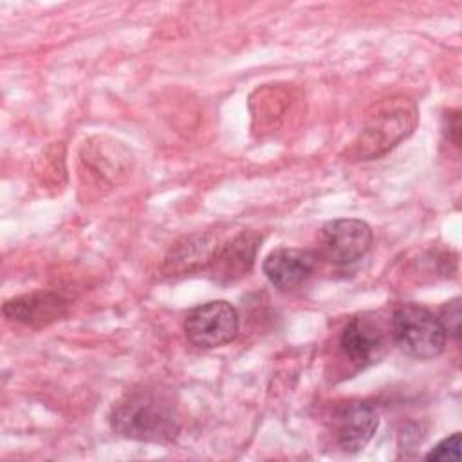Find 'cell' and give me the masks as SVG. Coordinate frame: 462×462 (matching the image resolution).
<instances>
[{
  "mask_svg": "<svg viewBox=\"0 0 462 462\" xmlns=\"http://www.w3.org/2000/svg\"><path fill=\"white\" fill-rule=\"evenodd\" d=\"M110 426L130 440L170 444L180 433V415L166 390L139 384L117 399L110 411Z\"/></svg>",
  "mask_w": 462,
  "mask_h": 462,
  "instance_id": "cell-1",
  "label": "cell"
},
{
  "mask_svg": "<svg viewBox=\"0 0 462 462\" xmlns=\"http://www.w3.org/2000/svg\"><path fill=\"white\" fill-rule=\"evenodd\" d=\"M419 123V108L406 96H392L377 101L365 117L363 128L350 143L346 157L370 161L388 153L410 137Z\"/></svg>",
  "mask_w": 462,
  "mask_h": 462,
  "instance_id": "cell-2",
  "label": "cell"
},
{
  "mask_svg": "<svg viewBox=\"0 0 462 462\" xmlns=\"http://www.w3.org/2000/svg\"><path fill=\"white\" fill-rule=\"evenodd\" d=\"M390 334L401 352L413 359L440 356L448 339L439 318L419 303H402L393 310Z\"/></svg>",
  "mask_w": 462,
  "mask_h": 462,
  "instance_id": "cell-3",
  "label": "cell"
},
{
  "mask_svg": "<svg viewBox=\"0 0 462 462\" xmlns=\"http://www.w3.org/2000/svg\"><path fill=\"white\" fill-rule=\"evenodd\" d=\"M184 334L197 348H218L231 343L238 334V312L226 300L200 303L188 310Z\"/></svg>",
  "mask_w": 462,
  "mask_h": 462,
  "instance_id": "cell-4",
  "label": "cell"
},
{
  "mask_svg": "<svg viewBox=\"0 0 462 462\" xmlns=\"http://www.w3.org/2000/svg\"><path fill=\"white\" fill-rule=\"evenodd\" d=\"M372 238V227L366 222L359 218H336L321 227V254L332 265H350L370 251Z\"/></svg>",
  "mask_w": 462,
  "mask_h": 462,
  "instance_id": "cell-5",
  "label": "cell"
},
{
  "mask_svg": "<svg viewBox=\"0 0 462 462\" xmlns=\"http://www.w3.org/2000/svg\"><path fill=\"white\" fill-rule=\"evenodd\" d=\"M388 346V330L383 321L372 314L363 312L352 316L341 336L339 348L346 356V359L357 366H366L377 363Z\"/></svg>",
  "mask_w": 462,
  "mask_h": 462,
  "instance_id": "cell-6",
  "label": "cell"
},
{
  "mask_svg": "<svg viewBox=\"0 0 462 462\" xmlns=\"http://www.w3.org/2000/svg\"><path fill=\"white\" fill-rule=\"evenodd\" d=\"M79 159L92 179L106 186L123 182L134 166L132 152L119 141L106 135H94L85 141Z\"/></svg>",
  "mask_w": 462,
  "mask_h": 462,
  "instance_id": "cell-7",
  "label": "cell"
},
{
  "mask_svg": "<svg viewBox=\"0 0 462 462\" xmlns=\"http://www.w3.org/2000/svg\"><path fill=\"white\" fill-rule=\"evenodd\" d=\"M332 435L345 453L361 451L375 435L379 426L377 410L366 401H346L332 413Z\"/></svg>",
  "mask_w": 462,
  "mask_h": 462,
  "instance_id": "cell-8",
  "label": "cell"
},
{
  "mask_svg": "<svg viewBox=\"0 0 462 462\" xmlns=\"http://www.w3.org/2000/svg\"><path fill=\"white\" fill-rule=\"evenodd\" d=\"M262 235L253 229H244L229 240H222L211 263L208 265L209 278L217 283H233L249 274L253 269Z\"/></svg>",
  "mask_w": 462,
  "mask_h": 462,
  "instance_id": "cell-9",
  "label": "cell"
},
{
  "mask_svg": "<svg viewBox=\"0 0 462 462\" xmlns=\"http://www.w3.org/2000/svg\"><path fill=\"white\" fill-rule=\"evenodd\" d=\"M69 310V300L54 291H32L14 296L4 303V316L9 321L42 328L61 319Z\"/></svg>",
  "mask_w": 462,
  "mask_h": 462,
  "instance_id": "cell-10",
  "label": "cell"
},
{
  "mask_svg": "<svg viewBox=\"0 0 462 462\" xmlns=\"http://www.w3.org/2000/svg\"><path fill=\"white\" fill-rule=\"evenodd\" d=\"M218 235L208 233H193L171 245L162 262V273L166 276H182L200 269H208L211 263L218 245Z\"/></svg>",
  "mask_w": 462,
  "mask_h": 462,
  "instance_id": "cell-11",
  "label": "cell"
},
{
  "mask_svg": "<svg viewBox=\"0 0 462 462\" xmlns=\"http://www.w3.org/2000/svg\"><path fill=\"white\" fill-rule=\"evenodd\" d=\"M316 254L300 247H278L271 251L262 263L267 280L280 291L300 287L314 271Z\"/></svg>",
  "mask_w": 462,
  "mask_h": 462,
  "instance_id": "cell-12",
  "label": "cell"
},
{
  "mask_svg": "<svg viewBox=\"0 0 462 462\" xmlns=\"http://www.w3.org/2000/svg\"><path fill=\"white\" fill-rule=\"evenodd\" d=\"M426 460H460V433L455 431L453 435L442 439L439 444H435L426 455Z\"/></svg>",
  "mask_w": 462,
  "mask_h": 462,
  "instance_id": "cell-13",
  "label": "cell"
},
{
  "mask_svg": "<svg viewBox=\"0 0 462 462\" xmlns=\"http://www.w3.org/2000/svg\"><path fill=\"white\" fill-rule=\"evenodd\" d=\"M460 300L453 298L449 301H446L440 307V314L437 316L440 325L446 330V336H453L458 337L460 336Z\"/></svg>",
  "mask_w": 462,
  "mask_h": 462,
  "instance_id": "cell-14",
  "label": "cell"
},
{
  "mask_svg": "<svg viewBox=\"0 0 462 462\" xmlns=\"http://www.w3.org/2000/svg\"><path fill=\"white\" fill-rule=\"evenodd\" d=\"M442 128L446 137L455 144L460 146V112L458 110H448L442 117Z\"/></svg>",
  "mask_w": 462,
  "mask_h": 462,
  "instance_id": "cell-15",
  "label": "cell"
}]
</instances>
